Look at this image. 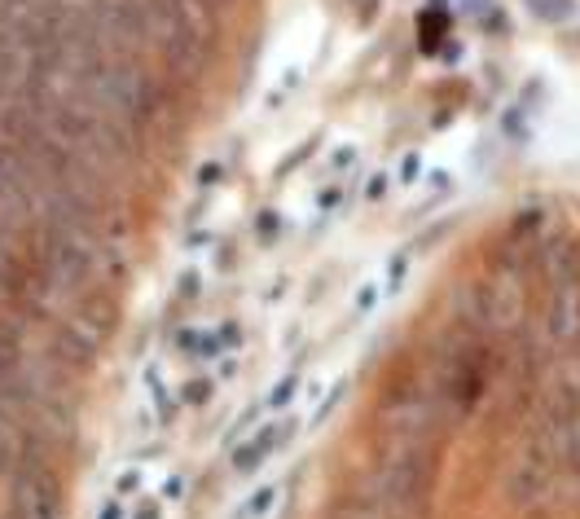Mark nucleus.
Segmentation results:
<instances>
[{
  "mask_svg": "<svg viewBox=\"0 0 580 519\" xmlns=\"http://www.w3.org/2000/svg\"><path fill=\"white\" fill-rule=\"evenodd\" d=\"M550 476H554V467H545L541 458L528 454V462L510 471V480H506L510 502H515V506H537L545 493H550Z\"/></svg>",
  "mask_w": 580,
  "mask_h": 519,
  "instance_id": "nucleus-1",
  "label": "nucleus"
}]
</instances>
